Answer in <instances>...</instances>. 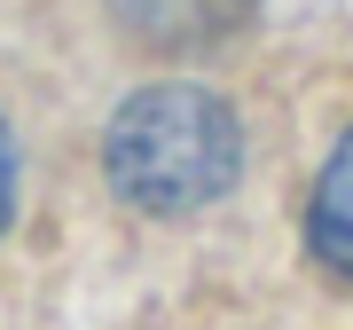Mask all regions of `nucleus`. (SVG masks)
<instances>
[{"instance_id":"2","label":"nucleus","mask_w":353,"mask_h":330,"mask_svg":"<svg viewBox=\"0 0 353 330\" xmlns=\"http://www.w3.org/2000/svg\"><path fill=\"white\" fill-rule=\"evenodd\" d=\"M252 8H259V0H110V16L126 24V39L165 48V55L212 48V39H228Z\"/></svg>"},{"instance_id":"4","label":"nucleus","mask_w":353,"mask_h":330,"mask_svg":"<svg viewBox=\"0 0 353 330\" xmlns=\"http://www.w3.org/2000/svg\"><path fill=\"white\" fill-rule=\"evenodd\" d=\"M16 213V142H8V118H0V229Z\"/></svg>"},{"instance_id":"1","label":"nucleus","mask_w":353,"mask_h":330,"mask_svg":"<svg viewBox=\"0 0 353 330\" xmlns=\"http://www.w3.org/2000/svg\"><path fill=\"white\" fill-rule=\"evenodd\" d=\"M102 173L134 213H157V220L204 213L243 173V118L228 95L196 87V79L134 87L102 126Z\"/></svg>"},{"instance_id":"3","label":"nucleus","mask_w":353,"mask_h":330,"mask_svg":"<svg viewBox=\"0 0 353 330\" xmlns=\"http://www.w3.org/2000/svg\"><path fill=\"white\" fill-rule=\"evenodd\" d=\"M306 244L338 283H353V134H338V150L322 157L314 197H306Z\"/></svg>"}]
</instances>
